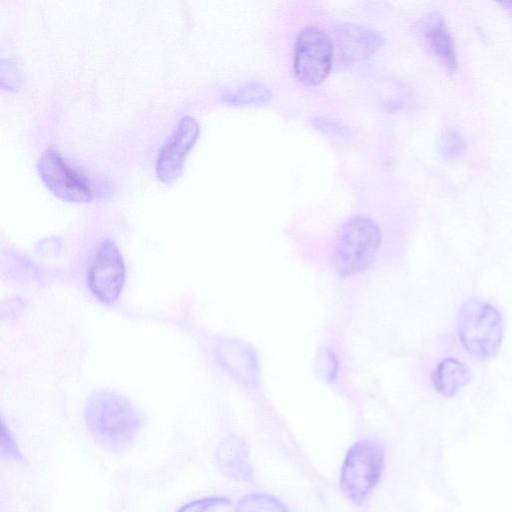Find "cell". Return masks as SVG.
Wrapping results in <instances>:
<instances>
[{"instance_id":"cell-19","label":"cell","mask_w":512,"mask_h":512,"mask_svg":"<svg viewBox=\"0 0 512 512\" xmlns=\"http://www.w3.org/2000/svg\"><path fill=\"white\" fill-rule=\"evenodd\" d=\"M499 5L503 7L510 15H512V2H499Z\"/></svg>"},{"instance_id":"cell-14","label":"cell","mask_w":512,"mask_h":512,"mask_svg":"<svg viewBox=\"0 0 512 512\" xmlns=\"http://www.w3.org/2000/svg\"><path fill=\"white\" fill-rule=\"evenodd\" d=\"M236 512H289L285 505L275 497L253 493L244 496L237 503Z\"/></svg>"},{"instance_id":"cell-2","label":"cell","mask_w":512,"mask_h":512,"mask_svg":"<svg viewBox=\"0 0 512 512\" xmlns=\"http://www.w3.org/2000/svg\"><path fill=\"white\" fill-rule=\"evenodd\" d=\"M503 332V317L494 305L478 297L462 303L457 317V334L471 357L477 360L494 357L500 349Z\"/></svg>"},{"instance_id":"cell-5","label":"cell","mask_w":512,"mask_h":512,"mask_svg":"<svg viewBox=\"0 0 512 512\" xmlns=\"http://www.w3.org/2000/svg\"><path fill=\"white\" fill-rule=\"evenodd\" d=\"M332 58V41L323 29L309 25L300 30L294 45V71L301 82H322L331 69Z\"/></svg>"},{"instance_id":"cell-7","label":"cell","mask_w":512,"mask_h":512,"mask_svg":"<svg viewBox=\"0 0 512 512\" xmlns=\"http://www.w3.org/2000/svg\"><path fill=\"white\" fill-rule=\"evenodd\" d=\"M125 280L124 261L111 240L103 241L97 248L89 269L88 285L92 294L104 303L119 297Z\"/></svg>"},{"instance_id":"cell-10","label":"cell","mask_w":512,"mask_h":512,"mask_svg":"<svg viewBox=\"0 0 512 512\" xmlns=\"http://www.w3.org/2000/svg\"><path fill=\"white\" fill-rule=\"evenodd\" d=\"M339 49L349 61L362 60L372 55L383 43V36L375 29L360 23L346 22L335 31Z\"/></svg>"},{"instance_id":"cell-9","label":"cell","mask_w":512,"mask_h":512,"mask_svg":"<svg viewBox=\"0 0 512 512\" xmlns=\"http://www.w3.org/2000/svg\"><path fill=\"white\" fill-rule=\"evenodd\" d=\"M418 29L438 62L450 72L457 69V52L453 37L443 16L432 11L418 23Z\"/></svg>"},{"instance_id":"cell-3","label":"cell","mask_w":512,"mask_h":512,"mask_svg":"<svg viewBox=\"0 0 512 512\" xmlns=\"http://www.w3.org/2000/svg\"><path fill=\"white\" fill-rule=\"evenodd\" d=\"M381 244V231L376 223L363 215L346 220L339 228L332 263L338 275L349 277L367 269Z\"/></svg>"},{"instance_id":"cell-17","label":"cell","mask_w":512,"mask_h":512,"mask_svg":"<svg viewBox=\"0 0 512 512\" xmlns=\"http://www.w3.org/2000/svg\"><path fill=\"white\" fill-rule=\"evenodd\" d=\"M1 454L2 457L13 458L15 460L21 458L20 451L3 420L1 425Z\"/></svg>"},{"instance_id":"cell-11","label":"cell","mask_w":512,"mask_h":512,"mask_svg":"<svg viewBox=\"0 0 512 512\" xmlns=\"http://www.w3.org/2000/svg\"><path fill=\"white\" fill-rule=\"evenodd\" d=\"M217 463L227 477L235 480H249L253 469L250 452L244 441L231 437L223 441L216 453Z\"/></svg>"},{"instance_id":"cell-16","label":"cell","mask_w":512,"mask_h":512,"mask_svg":"<svg viewBox=\"0 0 512 512\" xmlns=\"http://www.w3.org/2000/svg\"><path fill=\"white\" fill-rule=\"evenodd\" d=\"M226 503L229 500L223 497H206L183 505L177 512H209L211 508Z\"/></svg>"},{"instance_id":"cell-18","label":"cell","mask_w":512,"mask_h":512,"mask_svg":"<svg viewBox=\"0 0 512 512\" xmlns=\"http://www.w3.org/2000/svg\"><path fill=\"white\" fill-rule=\"evenodd\" d=\"M311 121L317 129L325 133L340 136H347L349 134V129L335 120L316 116Z\"/></svg>"},{"instance_id":"cell-13","label":"cell","mask_w":512,"mask_h":512,"mask_svg":"<svg viewBox=\"0 0 512 512\" xmlns=\"http://www.w3.org/2000/svg\"><path fill=\"white\" fill-rule=\"evenodd\" d=\"M273 97L271 89L263 82H249L226 96V100L234 105H263Z\"/></svg>"},{"instance_id":"cell-1","label":"cell","mask_w":512,"mask_h":512,"mask_svg":"<svg viewBox=\"0 0 512 512\" xmlns=\"http://www.w3.org/2000/svg\"><path fill=\"white\" fill-rule=\"evenodd\" d=\"M85 419L94 439L112 451L127 448L141 426L138 412L125 398L104 391L89 399Z\"/></svg>"},{"instance_id":"cell-8","label":"cell","mask_w":512,"mask_h":512,"mask_svg":"<svg viewBox=\"0 0 512 512\" xmlns=\"http://www.w3.org/2000/svg\"><path fill=\"white\" fill-rule=\"evenodd\" d=\"M199 132V124L193 117L184 116L179 120L170 138L157 155L155 170L162 182L171 183L177 179Z\"/></svg>"},{"instance_id":"cell-4","label":"cell","mask_w":512,"mask_h":512,"mask_svg":"<svg viewBox=\"0 0 512 512\" xmlns=\"http://www.w3.org/2000/svg\"><path fill=\"white\" fill-rule=\"evenodd\" d=\"M385 463L382 445L374 440H360L350 447L343 462L340 487L343 494L360 504L381 479Z\"/></svg>"},{"instance_id":"cell-15","label":"cell","mask_w":512,"mask_h":512,"mask_svg":"<svg viewBox=\"0 0 512 512\" xmlns=\"http://www.w3.org/2000/svg\"><path fill=\"white\" fill-rule=\"evenodd\" d=\"M465 149V141L462 135L454 129H447L440 139L441 153L447 159L457 158Z\"/></svg>"},{"instance_id":"cell-6","label":"cell","mask_w":512,"mask_h":512,"mask_svg":"<svg viewBox=\"0 0 512 512\" xmlns=\"http://www.w3.org/2000/svg\"><path fill=\"white\" fill-rule=\"evenodd\" d=\"M37 170L45 186L63 201H91L93 192L89 181L69 166L56 151L45 150L38 160Z\"/></svg>"},{"instance_id":"cell-12","label":"cell","mask_w":512,"mask_h":512,"mask_svg":"<svg viewBox=\"0 0 512 512\" xmlns=\"http://www.w3.org/2000/svg\"><path fill=\"white\" fill-rule=\"evenodd\" d=\"M471 378L469 367L454 358H445L433 374L435 389L445 397L455 395Z\"/></svg>"}]
</instances>
